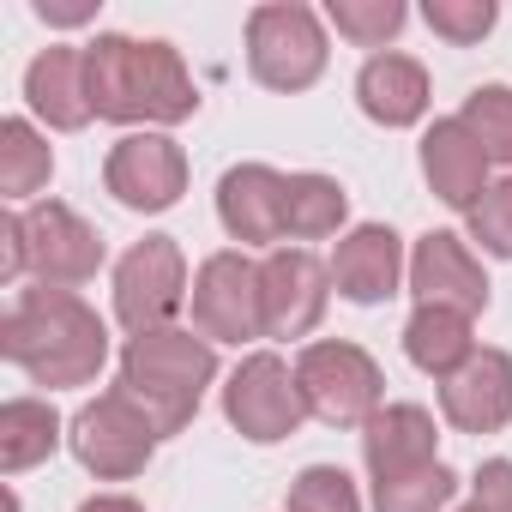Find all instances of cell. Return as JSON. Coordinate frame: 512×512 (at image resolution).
I'll return each instance as SVG.
<instances>
[{
	"label": "cell",
	"instance_id": "1",
	"mask_svg": "<svg viewBox=\"0 0 512 512\" xmlns=\"http://www.w3.org/2000/svg\"><path fill=\"white\" fill-rule=\"evenodd\" d=\"M0 350L37 386H91L109 356V326L73 290H25L7 308Z\"/></svg>",
	"mask_w": 512,
	"mask_h": 512
},
{
	"label": "cell",
	"instance_id": "2",
	"mask_svg": "<svg viewBox=\"0 0 512 512\" xmlns=\"http://www.w3.org/2000/svg\"><path fill=\"white\" fill-rule=\"evenodd\" d=\"M85 85L91 109L103 121H157L175 127L199 109V91L169 43H139V37H97L85 49Z\"/></svg>",
	"mask_w": 512,
	"mask_h": 512
},
{
	"label": "cell",
	"instance_id": "3",
	"mask_svg": "<svg viewBox=\"0 0 512 512\" xmlns=\"http://www.w3.org/2000/svg\"><path fill=\"white\" fill-rule=\"evenodd\" d=\"M217 380V350L211 338H193L181 326L163 332H139L121 350V392L157 422V434H181L205 398V386Z\"/></svg>",
	"mask_w": 512,
	"mask_h": 512
},
{
	"label": "cell",
	"instance_id": "4",
	"mask_svg": "<svg viewBox=\"0 0 512 512\" xmlns=\"http://www.w3.org/2000/svg\"><path fill=\"white\" fill-rule=\"evenodd\" d=\"M0 278L19 284L25 272L43 278V290H73L91 284L103 266V235L61 199H37L0 223Z\"/></svg>",
	"mask_w": 512,
	"mask_h": 512
},
{
	"label": "cell",
	"instance_id": "5",
	"mask_svg": "<svg viewBox=\"0 0 512 512\" xmlns=\"http://www.w3.org/2000/svg\"><path fill=\"white\" fill-rule=\"evenodd\" d=\"M296 386L308 416L332 422V428H368V416L380 410V362L356 344H308L296 362Z\"/></svg>",
	"mask_w": 512,
	"mask_h": 512
},
{
	"label": "cell",
	"instance_id": "6",
	"mask_svg": "<svg viewBox=\"0 0 512 512\" xmlns=\"http://www.w3.org/2000/svg\"><path fill=\"white\" fill-rule=\"evenodd\" d=\"M247 67L272 91H308L326 73V31L308 7H253Z\"/></svg>",
	"mask_w": 512,
	"mask_h": 512
},
{
	"label": "cell",
	"instance_id": "7",
	"mask_svg": "<svg viewBox=\"0 0 512 512\" xmlns=\"http://www.w3.org/2000/svg\"><path fill=\"white\" fill-rule=\"evenodd\" d=\"M73 452H79V464L91 470V476H103V482H121V476H139L145 464H151V446L163 440L157 434V422L115 386V392H103L97 404H85L79 416H73Z\"/></svg>",
	"mask_w": 512,
	"mask_h": 512
},
{
	"label": "cell",
	"instance_id": "8",
	"mask_svg": "<svg viewBox=\"0 0 512 512\" xmlns=\"http://www.w3.org/2000/svg\"><path fill=\"white\" fill-rule=\"evenodd\" d=\"M223 416H229L247 440H260V446L290 440V434L308 422V404H302V386H296L290 362L272 356V350L247 356V362L229 374V386H223Z\"/></svg>",
	"mask_w": 512,
	"mask_h": 512
},
{
	"label": "cell",
	"instance_id": "9",
	"mask_svg": "<svg viewBox=\"0 0 512 512\" xmlns=\"http://www.w3.org/2000/svg\"><path fill=\"white\" fill-rule=\"evenodd\" d=\"M187 302V260L169 235H145L139 247H127V260L115 266V314L121 326L139 332H163L175 320V308Z\"/></svg>",
	"mask_w": 512,
	"mask_h": 512
},
{
	"label": "cell",
	"instance_id": "10",
	"mask_svg": "<svg viewBox=\"0 0 512 512\" xmlns=\"http://www.w3.org/2000/svg\"><path fill=\"white\" fill-rule=\"evenodd\" d=\"M193 326L211 344H241V338H266L260 314V266L247 253H211L193 278Z\"/></svg>",
	"mask_w": 512,
	"mask_h": 512
},
{
	"label": "cell",
	"instance_id": "11",
	"mask_svg": "<svg viewBox=\"0 0 512 512\" xmlns=\"http://www.w3.org/2000/svg\"><path fill=\"white\" fill-rule=\"evenodd\" d=\"M332 266H320L308 247H272L260 266V314L266 338H308L326 314Z\"/></svg>",
	"mask_w": 512,
	"mask_h": 512
},
{
	"label": "cell",
	"instance_id": "12",
	"mask_svg": "<svg viewBox=\"0 0 512 512\" xmlns=\"http://www.w3.org/2000/svg\"><path fill=\"white\" fill-rule=\"evenodd\" d=\"M103 187L127 211H169L187 193V157L163 133H127L103 163Z\"/></svg>",
	"mask_w": 512,
	"mask_h": 512
},
{
	"label": "cell",
	"instance_id": "13",
	"mask_svg": "<svg viewBox=\"0 0 512 512\" xmlns=\"http://www.w3.org/2000/svg\"><path fill=\"white\" fill-rule=\"evenodd\" d=\"M217 217L247 247L290 241V175H278L266 163H235L217 181Z\"/></svg>",
	"mask_w": 512,
	"mask_h": 512
},
{
	"label": "cell",
	"instance_id": "14",
	"mask_svg": "<svg viewBox=\"0 0 512 512\" xmlns=\"http://www.w3.org/2000/svg\"><path fill=\"white\" fill-rule=\"evenodd\" d=\"M410 290H416L422 308H452L464 320H476L488 308L482 266L470 260V247L458 235H446V229H434V235L416 241V253H410Z\"/></svg>",
	"mask_w": 512,
	"mask_h": 512
},
{
	"label": "cell",
	"instance_id": "15",
	"mask_svg": "<svg viewBox=\"0 0 512 512\" xmlns=\"http://www.w3.org/2000/svg\"><path fill=\"white\" fill-rule=\"evenodd\" d=\"M440 410L464 434H494L512 422V356L506 350H476L458 374L440 380Z\"/></svg>",
	"mask_w": 512,
	"mask_h": 512
},
{
	"label": "cell",
	"instance_id": "16",
	"mask_svg": "<svg viewBox=\"0 0 512 512\" xmlns=\"http://www.w3.org/2000/svg\"><path fill=\"white\" fill-rule=\"evenodd\" d=\"M398 278H404V247H398V235L386 223L350 229L338 241V253H332V284H338L344 302L374 308V302H386L398 290Z\"/></svg>",
	"mask_w": 512,
	"mask_h": 512
},
{
	"label": "cell",
	"instance_id": "17",
	"mask_svg": "<svg viewBox=\"0 0 512 512\" xmlns=\"http://www.w3.org/2000/svg\"><path fill=\"white\" fill-rule=\"evenodd\" d=\"M422 175H428L434 199H446L452 211H470L488 193V151L476 145V133L458 115L434 121L428 139H422Z\"/></svg>",
	"mask_w": 512,
	"mask_h": 512
},
{
	"label": "cell",
	"instance_id": "18",
	"mask_svg": "<svg viewBox=\"0 0 512 512\" xmlns=\"http://www.w3.org/2000/svg\"><path fill=\"white\" fill-rule=\"evenodd\" d=\"M434 416L422 404H380L362 428V458H368V476L386 482V476H404V470H422V464H440L434 458Z\"/></svg>",
	"mask_w": 512,
	"mask_h": 512
},
{
	"label": "cell",
	"instance_id": "19",
	"mask_svg": "<svg viewBox=\"0 0 512 512\" xmlns=\"http://www.w3.org/2000/svg\"><path fill=\"white\" fill-rule=\"evenodd\" d=\"M25 97L31 109L61 127V133H79L97 109H91V85H85V49H43L25 73Z\"/></svg>",
	"mask_w": 512,
	"mask_h": 512
},
{
	"label": "cell",
	"instance_id": "20",
	"mask_svg": "<svg viewBox=\"0 0 512 512\" xmlns=\"http://www.w3.org/2000/svg\"><path fill=\"white\" fill-rule=\"evenodd\" d=\"M356 97H362V115L380 121V127H410L422 121L428 109V73L410 61V55H374L356 79Z\"/></svg>",
	"mask_w": 512,
	"mask_h": 512
},
{
	"label": "cell",
	"instance_id": "21",
	"mask_svg": "<svg viewBox=\"0 0 512 512\" xmlns=\"http://www.w3.org/2000/svg\"><path fill=\"white\" fill-rule=\"evenodd\" d=\"M404 350H410V362H416L422 374L446 380V374H458V368L476 356V344H470V320L452 314V308H416L410 326H404Z\"/></svg>",
	"mask_w": 512,
	"mask_h": 512
},
{
	"label": "cell",
	"instance_id": "22",
	"mask_svg": "<svg viewBox=\"0 0 512 512\" xmlns=\"http://www.w3.org/2000/svg\"><path fill=\"white\" fill-rule=\"evenodd\" d=\"M55 446H61V416L43 398H13L7 410H0V470L7 476L43 464Z\"/></svg>",
	"mask_w": 512,
	"mask_h": 512
},
{
	"label": "cell",
	"instance_id": "23",
	"mask_svg": "<svg viewBox=\"0 0 512 512\" xmlns=\"http://www.w3.org/2000/svg\"><path fill=\"white\" fill-rule=\"evenodd\" d=\"M55 175V151L31 121H0V193L7 199H31L37 187H49Z\"/></svg>",
	"mask_w": 512,
	"mask_h": 512
},
{
	"label": "cell",
	"instance_id": "24",
	"mask_svg": "<svg viewBox=\"0 0 512 512\" xmlns=\"http://www.w3.org/2000/svg\"><path fill=\"white\" fill-rule=\"evenodd\" d=\"M350 199L332 175H290V241H320L338 235Z\"/></svg>",
	"mask_w": 512,
	"mask_h": 512
},
{
	"label": "cell",
	"instance_id": "25",
	"mask_svg": "<svg viewBox=\"0 0 512 512\" xmlns=\"http://www.w3.org/2000/svg\"><path fill=\"white\" fill-rule=\"evenodd\" d=\"M452 494H458V476L446 464H422V470L374 482V512H440Z\"/></svg>",
	"mask_w": 512,
	"mask_h": 512
},
{
	"label": "cell",
	"instance_id": "26",
	"mask_svg": "<svg viewBox=\"0 0 512 512\" xmlns=\"http://www.w3.org/2000/svg\"><path fill=\"white\" fill-rule=\"evenodd\" d=\"M458 121L476 133V145L488 151V163H512V91H506V85L470 91Z\"/></svg>",
	"mask_w": 512,
	"mask_h": 512
},
{
	"label": "cell",
	"instance_id": "27",
	"mask_svg": "<svg viewBox=\"0 0 512 512\" xmlns=\"http://www.w3.org/2000/svg\"><path fill=\"white\" fill-rule=\"evenodd\" d=\"M290 512H362V500H356V482L338 464H308L290 482Z\"/></svg>",
	"mask_w": 512,
	"mask_h": 512
},
{
	"label": "cell",
	"instance_id": "28",
	"mask_svg": "<svg viewBox=\"0 0 512 512\" xmlns=\"http://www.w3.org/2000/svg\"><path fill=\"white\" fill-rule=\"evenodd\" d=\"M332 25H338L350 43L380 49L386 37L404 31V7H398V0H332Z\"/></svg>",
	"mask_w": 512,
	"mask_h": 512
},
{
	"label": "cell",
	"instance_id": "29",
	"mask_svg": "<svg viewBox=\"0 0 512 512\" xmlns=\"http://www.w3.org/2000/svg\"><path fill=\"white\" fill-rule=\"evenodd\" d=\"M422 19H428L434 37H446V43L464 49V43H482L494 31V0H428Z\"/></svg>",
	"mask_w": 512,
	"mask_h": 512
},
{
	"label": "cell",
	"instance_id": "30",
	"mask_svg": "<svg viewBox=\"0 0 512 512\" xmlns=\"http://www.w3.org/2000/svg\"><path fill=\"white\" fill-rule=\"evenodd\" d=\"M470 235H476L488 253L512 260V175H506V181H494V187L470 205Z\"/></svg>",
	"mask_w": 512,
	"mask_h": 512
},
{
	"label": "cell",
	"instance_id": "31",
	"mask_svg": "<svg viewBox=\"0 0 512 512\" xmlns=\"http://www.w3.org/2000/svg\"><path fill=\"white\" fill-rule=\"evenodd\" d=\"M458 512H512V458H488Z\"/></svg>",
	"mask_w": 512,
	"mask_h": 512
},
{
	"label": "cell",
	"instance_id": "32",
	"mask_svg": "<svg viewBox=\"0 0 512 512\" xmlns=\"http://www.w3.org/2000/svg\"><path fill=\"white\" fill-rule=\"evenodd\" d=\"M37 19H49V25H85V19H97V7H91V0H37Z\"/></svg>",
	"mask_w": 512,
	"mask_h": 512
},
{
	"label": "cell",
	"instance_id": "33",
	"mask_svg": "<svg viewBox=\"0 0 512 512\" xmlns=\"http://www.w3.org/2000/svg\"><path fill=\"white\" fill-rule=\"evenodd\" d=\"M79 512H145L139 500H127V494H97V500H85Z\"/></svg>",
	"mask_w": 512,
	"mask_h": 512
}]
</instances>
